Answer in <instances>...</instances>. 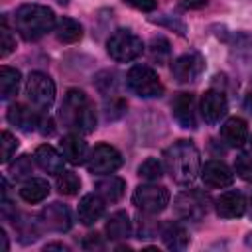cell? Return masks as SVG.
Instances as JSON below:
<instances>
[{
  "label": "cell",
  "mask_w": 252,
  "mask_h": 252,
  "mask_svg": "<svg viewBox=\"0 0 252 252\" xmlns=\"http://www.w3.org/2000/svg\"><path fill=\"white\" fill-rule=\"evenodd\" d=\"M59 118L63 126L75 134H91L96 128V110L93 100L79 89H69L63 96Z\"/></svg>",
  "instance_id": "cell-1"
},
{
  "label": "cell",
  "mask_w": 252,
  "mask_h": 252,
  "mask_svg": "<svg viewBox=\"0 0 252 252\" xmlns=\"http://www.w3.org/2000/svg\"><path fill=\"white\" fill-rule=\"evenodd\" d=\"M163 165L171 179L179 185H189L197 179L201 173V158L199 150L195 148L193 142L189 140H179L173 142L165 152H163Z\"/></svg>",
  "instance_id": "cell-2"
},
{
  "label": "cell",
  "mask_w": 252,
  "mask_h": 252,
  "mask_svg": "<svg viewBox=\"0 0 252 252\" xmlns=\"http://www.w3.org/2000/svg\"><path fill=\"white\" fill-rule=\"evenodd\" d=\"M55 14L47 6L41 4H24L14 14V26L20 35L28 41H35L43 37L47 32L55 30Z\"/></svg>",
  "instance_id": "cell-3"
},
{
  "label": "cell",
  "mask_w": 252,
  "mask_h": 252,
  "mask_svg": "<svg viewBox=\"0 0 252 252\" xmlns=\"http://www.w3.org/2000/svg\"><path fill=\"white\" fill-rule=\"evenodd\" d=\"M106 51L108 55L118 61V63H128V61H134L136 57L142 55L144 51V43L142 39L132 32V30H116L108 41H106Z\"/></svg>",
  "instance_id": "cell-4"
},
{
  "label": "cell",
  "mask_w": 252,
  "mask_h": 252,
  "mask_svg": "<svg viewBox=\"0 0 252 252\" xmlns=\"http://www.w3.org/2000/svg\"><path fill=\"white\" fill-rule=\"evenodd\" d=\"M126 85L134 94L142 98H156L163 94V85L158 73L148 65H134L126 73Z\"/></svg>",
  "instance_id": "cell-5"
},
{
  "label": "cell",
  "mask_w": 252,
  "mask_h": 252,
  "mask_svg": "<svg viewBox=\"0 0 252 252\" xmlns=\"http://www.w3.org/2000/svg\"><path fill=\"white\" fill-rule=\"evenodd\" d=\"M209 197L197 189H189V191H183L175 197L173 201V213L177 219L181 220H187V222H199L207 217L209 213Z\"/></svg>",
  "instance_id": "cell-6"
},
{
  "label": "cell",
  "mask_w": 252,
  "mask_h": 252,
  "mask_svg": "<svg viewBox=\"0 0 252 252\" xmlns=\"http://www.w3.org/2000/svg\"><path fill=\"white\" fill-rule=\"evenodd\" d=\"M26 96L35 108L47 110L55 100V83L51 81L49 75L33 71L26 81Z\"/></svg>",
  "instance_id": "cell-7"
},
{
  "label": "cell",
  "mask_w": 252,
  "mask_h": 252,
  "mask_svg": "<svg viewBox=\"0 0 252 252\" xmlns=\"http://www.w3.org/2000/svg\"><path fill=\"white\" fill-rule=\"evenodd\" d=\"M132 203L142 213L156 215V213H161L169 205V191H167V187L156 185V183L138 185L132 195Z\"/></svg>",
  "instance_id": "cell-8"
},
{
  "label": "cell",
  "mask_w": 252,
  "mask_h": 252,
  "mask_svg": "<svg viewBox=\"0 0 252 252\" xmlns=\"http://www.w3.org/2000/svg\"><path fill=\"white\" fill-rule=\"evenodd\" d=\"M122 165V156L116 148L108 146V144H98L94 146V150L89 154L87 159V167L91 173L94 175H108L114 173L118 167Z\"/></svg>",
  "instance_id": "cell-9"
},
{
  "label": "cell",
  "mask_w": 252,
  "mask_h": 252,
  "mask_svg": "<svg viewBox=\"0 0 252 252\" xmlns=\"http://www.w3.org/2000/svg\"><path fill=\"white\" fill-rule=\"evenodd\" d=\"M205 69V59L197 51H189L173 59L171 63V75L177 83H193L201 77Z\"/></svg>",
  "instance_id": "cell-10"
},
{
  "label": "cell",
  "mask_w": 252,
  "mask_h": 252,
  "mask_svg": "<svg viewBox=\"0 0 252 252\" xmlns=\"http://www.w3.org/2000/svg\"><path fill=\"white\" fill-rule=\"evenodd\" d=\"M228 110V102L222 91L219 89H209L203 98H201V116L207 124H217L220 122V118L226 114Z\"/></svg>",
  "instance_id": "cell-11"
},
{
  "label": "cell",
  "mask_w": 252,
  "mask_h": 252,
  "mask_svg": "<svg viewBox=\"0 0 252 252\" xmlns=\"http://www.w3.org/2000/svg\"><path fill=\"white\" fill-rule=\"evenodd\" d=\"M41 224L47 230H53V232H67L71 228V224H73L69 207L59 203V201L43 207V211H41Z\"/></svg>",
  "instance_id": "cell-12"
},
{
  "label": "cell",
  "mask_w": 252,
  "mask_h": 252,
  "mask_svg": "<svg viewBox=\"0 0 252 252\" xmlns=\"http://www.w3.org/2000/svg\"><path fill=\"white\" fill-rule=\"evenodd\" d=\"M201 179L207 187L211 189H222V187H228L232 185L234 181V173L232 169L224 163V161H219V159H211L203 165L201 169Z\"/></svg>",
  "instance_id": "cell-13"
},
{
  "label": "cell",
  "mask_w": 252,
  "mask_h": 252,
  "mask_svg": "<svg viewBox=\"0 0 252 252\" xmlns=\"http://www.w3.org/2000/svg\"><path fill=\"white\" fill-rule=\"evenodd\" d=\"M195 94L193 93H179L175 94L173 102H171V112L173 118L179 122V126L183 128H197V112H195Z\"/></svg>",
  "instance_id": "cell-14"
},
{
  "label": "cell",
  "mask_w": 252,
  "mask_h": 252,
  "mask_svg": "<svg viewBox=\"0 0 252 252\" xmlns=\"http://www.w3.org/2000/svg\"><path fill=\"white\" fill-rule=\"evenodd\" d=\"M215 209L222 219H238L246 211V199L240 191H226L215 201Z\"/></svg>",
  "instance_id": "cell-15"
},
{
  "label": "cell",
  "mask_w": 252,
  "mask_h": 252,
  "mask_svg": "<svg viewBox=\"0 0 252 252\" xmlns=\"http://www.w3.org/2000/svg\"><path fill=\"white\" fill-rule=\"evenodd\" d=\"M104 207H106V201L94 191L91 195H85L79 203V209H77V215H79V220L89 226V224H94L96 220L102 219L104 215Z\"/></svg>",
  "instance_id": "cell-16"
},
{
  "label": "cell",
  "mask_w": 252,
  "mask_h": 252,
  "mask_svg": "<svg viewBox=\"0 0 252 252\" xmlns=\"http://www.w3.org/2000/svg\"><path fill=\"white\" fill-rule=\"evenodd\" d=\"M59 148H61L63 158H65L69 163H73V165L87 163V159H89V146H87V142H85L79 134H69V136H65V138L59 142Z\"/></svg>",
  "instance_id": "cell-17"
},
{
  "label": "cell",
  "mask_w": 252,
  "mask_h": 252,
  "mask_svg": "<svg viewBox=\"0 0 252 252\" xmlns=\"http://www.w3.org/2000/svg\"><path fill=\"white\" fill-rule=\"evenodd\" d=\"M39 120H41V116L35 110L24 106V104H12L8 108V122L12 126H16L18 130L32 132L39 126Z\"/></svg>",
  "instance_id": "cell-18"
},
{
  "label": "cell",
  "mask_w": 252,
  "mask_h": 252,
  "mask_svg": "<svg viewBox=\"0 0 252 252\" xmlns=\"http://www.w3.org/2000/svg\"><path fill=\"white\" fill-rule=\"evenodd\" d=\"M33 159L47 173H55L57 175V173L63 171V154H59L55 148H51L47 144H41V146L35 148Z\"/></svg>",
  "instance_id": "cell-19"
},
{
  "label": "cell",
  "mask_w": 252,
  "mask_h": 252,
  "mask_svg": "<svg viewBox=\"0 0 252 252\" xmlns=\"http://www.w3.org/2000/svg\"><path fill=\"white\" fill-rule=\"evenodd\" d=\"M159 236H161L163 244H165L169 250H185L187 244H189L187 230H185L179 222H175V220L163 222L161 228H159Z\"/></svg>",
  "instance_id": "cell-20"
},
{
  "label": "cell",
  "mask_w": 252,
  "mask_h": 252,
  "mask_svg": "<svg viewBox=\"0 0 252 252\" xmlns=\"http://www.w3.org/2000/svg\"><path fill=\"white\" fill-rule=\"evenodd\" d=\"M104 230H106V236H108L110 240H126V238L132 234V222H130L128 213H126V211H116V213H112V215L106 219Z\"/></svg>",
  "instance_id": "cell-21"
},
{
  "label": "cell",
  "mask_w": 252,
  "mask_h": 252,
  "mask_svg": "<svg viewBox=\"0 0 252 252\" xmlns=\"http://www.w3.org/2000/svg\"><path fill=\"white\" fill-rule=\"evenodd\" d=\"M220 136H222V140H224L228 146H232V148L244 146V142H246V138H248L246 122H244L242 118H238V116L228 118V120L222 124V128H220Z\"/></svg>",
  "instance_id": "cell-22"
},
{
  "label": "cell",
  "mask_w": 252,
  "mask_h": 252,
  "mask_svg": "<svg viewBox=\"0 0 252 252\" xmlns=\"http://www.w3.org/2000/svg\"><path fill=\"white\" fill-rule=\"evenodd\" d=\"M96 193L106 201V203H116L122 199L124 195V189H126V183L124 179L116 177V175H108L104 179H100L96 185H94Z\"/></svg>",
  "instance_id": "cell-23"
},
{
  "label": "cell",
  "mask_w": 252,
  "mask_h": 252,
  "mask_svg": "<svg viewBox=\"0 0 252 252\" xmlns=\"http://www.w3.org/2000/svg\"><path fill=\"white\" fill-rule=\"evenodd\" d=\"M47 195H49V185H47L45 179H39V177H30L20 187V197L26 203H32V205L33 203H41Z\"/></svg>",
  "instance_id": "cell-24"
},
{
  "label": "cell",
  "mask_w": 252,
  "mask_h": 252,
  "mask_svg": "<svg viewBox=\"0 0 252 252\" xmlns=\"http://www.w3.org/2000/svg\"><path fill=\"white\" fill-rule=\"evenodd\" d=\"M55 37L61 43H75L83 37V26L73 18H59L55 24Z\"/></svg>",
  "instance_id": "cell-25"
},
{
  "label": "cell",
  "mask_w": 252,
  "mask_h": 252,
  "mask_svg": "<svg viewBox=\"0 0 252 252\" xmlns=\"http://www.w3.org/2000/svg\"><path fill=\"white\" fill-rule=\"evenodd\" d=\"M18 87H20V71L2 65L0 67V98L8 100L18 93Z\"/></svg>",
  "instance_id": "cell-26"
},
{
  "label": "cell",
  "mask_w": 252,
  "mask_h": 252,
  "mask_svg": "<svg viewBox=\"0 0 252 252\" xmlns=\"http://www.w3.org/2000/svg\"><path fill=\"white\" fill-rule=\"evenodd\" d=\"M230 49H232V57L236 61L234 65H240V67L252 65V39L246 33H236Z\"/></svg>",
  "instance_id": "cell-27"
},
{
  "label": "cell",
  "mask_w": 252,
  "mask_h": 252,
  "mask_svg": "<svg viewBox=\"0 0 252 252\" xmlns=\"http://www.w3.org/2000/svg\"><path fill=\"white\" fill-rule=\"evenodd\" d=\"M55 185H57V191L61 193V195H67V197H73V195H77L79 193V189H81V179L77 177V173H73V171H61V173H57V181H55Z\"/></svg>",
  "instance_id": "cell-28"
},
{
  "label": "cell",
  "mask_w": 252,
  "mask_h": 252,
  "mask_svg": "<svg viewBox=\"0 0 252 252\" xmlns=\"http://www.w3.org/2000/svg\"><path fill=\"white\" fill-rule=\"evenodd\" d=\"M148 53H150V59L158 65H163L169 61V55H171V47H169V41L165 37H154L150 41V47H148Z\"/></svg>",
  "instance_id": "cell-29"
},
{
  "label": "cell",
  "mask_w": 252,
  "mask_h": 252,
  "mask_svg": "<svg viewBox=\"0 0 252 252\" xmlns=\"http://www.w3.org/2000/svg\"><path fill=\"white\" fill-rule=\"evenodd\" d=\"M138 175H140L142 179H146V181H158V179H161V175H163V165H161L159 159L148 158V159H144L142 165L138 167Z\"/></svg>",
  "instance_id": "cell-30"
},
{
  "label": "cell",
  "mask_w": 252,
  "mask_h": 252,
  "mask_svg": "<svg viewBox=\"0 0 252 252\" xmlns=\"http://www.w3.org/2000/svg\"><path fill=\"white\" fill-rule=\"evenodd\" d=\"M161 224L150 217H138V238H154L158 236Z\"/></svg>",
  "instance_id": "cell-31"
},
{
  "label": "cell",
  "mask_w": 252,
  "mask_h": 252,
  "mask_svg": "<svg viewBox=\"0 0 252 252\" xmlns=\"http://www.w3.org/2000/svg\"><path fill=\"white\" fill-rule=\"evenodd\" d=\"M32 171H33V165H32L30 156H20V158H16V161L10 165V173H12L16 179L30 177Z\"/></svg>",
  "instance_id": "cell-32"
},
{
  "label": "cell",
  "mask_w": 252,
  "mask_h": 252,
  "mask_svg": "<svg viewBox=\"0 0 252 252\" xmlns=\"http://www.w3.org/2000/svg\"><path fill=\"white\" fill-rule=\"evenodd\" d=\"M16 47V39L12 37V32L6 26V18H2L0 26V57H8Z\"/></svg>",
  "instance_id": "cell-33"
},
{
  "label": "cell",
  "mask_w": 252,
  "mask_h": 252,
  "mask_svg": "<svg viewBox=\"0 0 252 252\" xmlns=\"http://www.w3.org/2000/svg\"><path fill=\"white\" fill-rule=\"evenodd\" d=\"M104 112H106V118H108V120H116V118H120V116L126 112V102H124L120 96L110 94V100L106 98Z\"/></svg>",
  "instance_id": "cell-34"
},
{
  "label": "cell",
  "mask_w": 252,
  "mask_h": 252,
  "mask_svg": "<svg viewBox=\"0 0 252 252\" xmlns=\"http://www.w3.org/2000/svg\"><path fill=\"white\" fill-rule=\"evenodd\" d=\"M234 171L240 179L244 181H252V156L248 154H240L234 159Z\"/></svg>",
  "instance_id": "cell-35"
},
{
  "label": "cell",
  "mask_w": 252,
  "mask_h": 252,
  "mask_svg": "<svg viewBox=\"0 0 252 252\" xmlns=\"http://www.w3.org/2000/svg\"><path fill=\"white\" fill-rule=\"evenodd\" d=\"M96 89H98L104 96H108V94H116V93H114V91H116V75L110 73V71L100 73V75L96 77Z\"/></svg>",
  "instance_id": "cell-36"
},
{
  "label": "cell",
  "mask_w": 252,
  "mask_h": 252,
  "mask_svg": "<svg viewBox=\"0 0 252 252\" xmlns=\"http://www.w3.org/2000/svg\"><path fill=\"white\" fill-rule=\"evenodd\" d=\"M16 150H18V140L8 130H4L2 132V163H8L16 154Z\"/></svg>",
  "instance_id": "cell-37"
},
{
  "label": "cell",
  "mask_w": 252,
  "mask_h": 252,
  "mask_svg": "<svg viewBox=\"0 0 252 252\" xmlns=\"http://www.w3.org/2000/svg\"><path fill=\"white\" fill-rule=\"evenodd\" d=\"M81 246H83L85 250H102V248H104V240H102L100 234L93 232V234H87V236L83 238Z\"/></svg>",
  "instance_id": "cell-38"
},
{
  "label": "cell",
  "mask_w": 252,
  "mask_h": 252,
  "mask_svg": "<svg viewBox=\"0 0 252 252\" xmlns=\"http://www.w3.org/2000/svg\"><path fill=\"white\" fill-rule=\"evenodd\" d=\"M122 2L140 12H154L158 8V0H122Z\"/></svg>",
  "instance_id": "cell-39"
},
{
  "label": "cell",
  "mask_w": 252,
  "mask_h": 252,
  "mask_svg": "<svg viewBox=\"0 0 252 252\" xmlns=\"http://www.w3.org/2000/svg\"><path fill=\"white\" fill-rule=\"evenodd\" d=\"M181 6L185 10H199V8L207 6V0H181Z\"/></svg>",
  "instance_id": "cell-40"
},
{
  "label": "cell",
  "mask_w": 252,
  "mask_h": 252,
  "mask_svg": "<svg viewBox=\"0 0 252 252\" xmlns=\"http://www.w3.org/2000/svg\"><path fill=\"white\" fill-rule=\"evenodd\" d=\"M43 250H63V252H69V246H65L61 242H51V244H45Z\"/></svg>",
  "instance_id": "cell-41"
},
{
  "label": "cell",
  "mask_w": 252,
  "mask_h": 252,
  "mask_svg": "<svg viewBox=\"0 0 252 252\" xmlns=\"http://www.w3.org/2000/svg\"><path fill=\"white\" fill-rule=\"evenodd\" d=\"M244 108L252 114V91H250V93L246 94V98H244Z\"/></svg>",
  "instance_id": "cell-42"
},
{
  "label": "cell",
  "mask_w": 252,
  "mask_h": 252,
  "mask_svg": "<svg viewBox=\"0 0 252 252\" xmlns=\"http://www.w3.org/2000/svg\"><path fill=\"white\" fill-rule=\"evenodd\" d=\"M0 242H2V250H8V248H10V244H8V236H6L4 230H0Z\"/></svg>",
  "instance_id": "cell-43"
},
{
  "label": "cell",
  "mask_w": 252,
  "mask_h": 252,
  "mask_svg": "<svg viewBox=\"0 0 252 252\" xmlns=\"http://www.w3.org/2000/svg\"><path fill=\"white\" fill-rule=\"evenodd\" d=\"M248 209H250V217H252V195H250V201H248Z\"/></svg>",
  "instance_id": "cell-44"
},
{
  "label": "cell",
  "mask_w": 252,
  "mask_h": 252,
  "mask_svg": "<svg viewBox=\"0 0 252 252\" xmlns=\"http://www.w3.org/2000/svg\"><path fill=\"white\" fill-rule=\"evenodd\" d=\"M57 2H59V4H63V6H65V4H69V0H57Z\"/></svg>",
  "instance_id": "cell-45"
},
{
  "label": "cell",
  "mask_w": 252,
  "mask_h": 252,
  "mask_svg": "<svg viewBox=\"0 0 252 252\" xmlns=\"http://www.w3.org/2000/svg\"><path fill=\"white\" fill-rule=\"evenodd\" d=\"M250 146H252V138H250Z\"/></svg>",
  "instance_id": "cell-46"
}]
</instances>
